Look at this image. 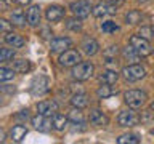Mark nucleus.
Segmentation results:
<instances>
[{
	"label": "nucleus",
	"instance_id": "obj_7",
	"mask_svg": "<svg viewBox=\"0 0 154 144\" xmlns=\"http://www.w3.org/2000/svg\"><path fill=\"white\" fill-rule=\"evenodd\" d=\"M31 122L34 125V128L40 133H48L53 128V120L50 118V115H43L38 112L37 115H34L31 118Z\"/></svg>",
	"mask_w": 154,
	"mask_h": 144
},
{
	"label": "nucleus",
	"instance_id": "obj_33",
	"mask_svg": "<svg viewBox=\"0 0 154 144\" xmlns=\"http://www.w3.org/2000/svg\"><path fill=\"white\" fill-rule=\"evenodd\" d=\"M117 53H119V46L117 45H111V46H108L104 50V56H106V59H108V58H114L116 59Z\"/></svg>",
	"mask_w": 154,
	"mask_h": 144
},
{
	"label": "nucleus",
	"instance_id": "obj_6",
	"mask_svg": "<svg viewBox=\"0 0 154 144\" xmlns=\"http://www.w3.org/2000/svg\"><path fill=\"white\" fill-rule=\"evenodd\" d=\"M58 61H60V64L63 67H74L75 64H79V62L82 61V58H80V53L77 50L69 48V50H66V51L61 53Z\"/></svg>",
	"mask_w": 154,
	"mask_h": 144
},
{
	"label": "nucleus",
	"instance_id": "obj_26",
	"mask_svg": "<svg viewBox=\"0 0 154 144\" xmlns=\"http://www.w3.org/2000/svg\"><path fill=\"white\" fill-rule=\"evenodd\" d=\"M112 93H114V90L111 88V85H108V83H103V85H101L98 90H96V94H98L101 99H106V98H109V96L112 94Z\"/></svg>",
	"mask_w": 154,
	"mask_h": 144
},
{
	"label": "nucleus",
	"instance_id": "obj_10",
	"mask_svg": "<svg viewBox=\"0 0 154 144\" xmlns=\"http://www.w3.org/2000/svg\"><path fill=\"white\" fill-rule=\"evenodd\" d=\"M31 91H32V94H37V96L45 94L48 91V79L45 75L34 77V80L31 83Z\"/></svg>",
	"mask_w": 154,
	"mask_h": 144
},
{
	"label": "nucleus",
	"instance_id": "obj_19",
	"mask_svg": "<svg viewBox=\"0 0 154 144\" xmlns=\"http://www.w3.org/2000/svg\"><path fill=\"white\" fill-rule=\"evenodd\" d=\"M71 104H72V107L85 109L87 106H88V96H87L85 93H75V94H72Z\"/></svg>",
	"mask_w": 154,
	"mask_h": 144
},
{
	"label": "nucleus",
	"instance_id": "obj_5",
	"mask_svg": "<svg viewBox=\"0 0 154 144\" xmlns=\"http://www.w3.org/2000/svg\"><path fill=\"white\" fill-rule=\"evenodd\" d=\"M122 74L125 77V80L128 82H137V80H141L144 79V75H146V70H144L143 66L140 64H130V66H125L122 69Z\"/></svg>",
	"mask_w": 154,
	"mask_h": 144
},
{
	"label": "nucleus",
	"instance_id": "obj_32",
	"mask_svg": "<svg viewBox=\"0 0 154 144\" xmlns=\"http://www.w3.org/2000/svg\"><path fill=\"white\" fill-rule=\"evenodd\" d=\"M69 120L71 122H74V123H84V115H82V112H80V109H77V107H74V110L69 114Z\"/></svg>",
	"mask_w": 154,
	"mask_h": 144
},
{
	"label": "nucleus",
	"instance_id": "obj_9",
	"mask_svg": "<svg viewBox=\"0 0 154 144\" xmlns=\"http://www.w3.org/2000/svg\"><path fill=\"white\" fill-rule=\"evenodd\" d=\"M117 11V5L111 3V2H100L96 7H93V16L95 18H103L108 16V14H114Z\"/></svg>",
	"mask_w": 154,
	"mask_h": 144
},
{
	"label": "nucleus",
	"instance_id": "obj_29",
	"mask_svg": "<svg viewBox=\"0 0 154 144\" xmlns=\"http://www.w3.org/2000/svg\"><path fill=\"white\" fill-rule=\"evenodd\" d=\"M101 31L106 32V34H114V32L119 31V26L114 21H104L101 24Z\"/></svg>",
	"mask_w": 154,
	"mask_h": 144
},
{
	"label": "nucleus",
	"instance_id": "obj_35",
	"mask_svg": "<svg viewBox=\"0 0 154 144\" xmlns=\"http://www.w3.org/2000/svg\"><path fill=\"white\" fill-rule=\"evenodd\" d=\"M0 26H2V32L7 34V32H10V29H11L13 24H10L7 19H0Z\"/></svg>",
	"mask_w": 154,
	"mask_h": 144
},
{
	"label": "nucleus",
	"instance_id": "obj_13",
	"mask_svg": "<svg viewBox=\"0 0 154 144\" xmlns=\"http://www.w3.org/2000/svg\"><path fill=\"white\" fill-rule=\"evenodd\" d=\"M88 120H90L91 125H95V127H106V125L109 123V117L103 112V110H100V109L90 110Z\"/></svg>",
	"mask_w": 154,
	"mask_h": 144
},
{
	"label": "nucleus",
	"instance_id": "obj_40",
	"mask_svg": "<svg viewBox=\"0 0 154 144\" xmlns=\"http://www.w3.org/2000/svg\"><path fill=\"white\" fill-rule=\"evenodd\" d=\"M151 134H152V136H154V128H152V131H151Z\"/></svg>",
	"mask_w": 154,
	"mask_h": 144
},
{
	"label": "nucleus",
	"instance_id": "obj_21",
	"mask_svg": "<svg viewBox=\"0 0 154 144\" xmlns=\"http://www.w3.org/2000/svg\"><path fill=\"white\" fill-rule=\"evenodd\" d=\"M51 120H53V130H56V131H63V130L67 127L69 117H66V115H63V114H55Z\"/></svg>",
	"mask_w": 154,
	"mask_h": 144
},
{
	"label": "nucleus",
	"instance_id": "obj_24",
	"mask_svg": "<svg viewBox=\"0 0 154 144\" xmlns=\"http://www.w3.org/2000/svg\"><path fill=\"white\" fill-rule=\"evenodd\" d=\"M26 21H27V16H26L23 11H14V13H11V24H13V26L23 27V26H26Z\"/></svg>",
	"mask_w": 154,
	"mask_h": 144
},
{
	"label": "nucleus",
	"instance_id": "obj_25",
	"mask_svg": "<svg viewBox=\"0 0 154 144\" xmlns=\"http://www.w3.org/2000/svg\"><path fill=\"white\" fill-rule=\"evenodd\" d=\"M14 70L19 72V74H27L31 70V62L27 59H18L14 62Z\"/></svg>",
	"mask_w": 154,
	"mask_h": 144
},
{
	"label": "nucleus",
	"instance_id": "obj_1",
	"mask_svg": "<svg viewBox=\"0 0 154 144\" xmlns=\"http://www.w3.org/2000/svg\"><path fill=\"white\" fill-rule=\"evenodd\" d=\"M93 72H95V66L91 64L90 61H80L79 64H75L72 67L71 74L75 80L84 82V80H88L90 77L93 75Z\"/></svg>",
	"mask_w": 154,
	"mask_h": 144
},
{
	"label": "nucleus",
	"instance_id": "obj_3",
	"mask_svg": "<svg viewBox=\"0 0 154 144\" xmlns=\"http://www.w3.org/2000/svg\"><path fill=\"white\" fill-rule=\"evenodd\" d=\"M128 43L133 46V50L137 51L140 56H149L152 53V46H151V43H149V40L141 37V35H132Z\"/></svg>",
	"mask_w": 154,
	"mask_h": 144
},
{
	"label": "nucleus",
	"instance_id": "obj_30",
	"mask_svg": "<svg viewBox=\"0 0 154 144\" xmlns=\"http://www.w3.org/2000/svg\"><path fill=\"white\" fill-rule=\"evenodd\" d=\"M14 69H8V67H0V80L7 82V80H13L14 77Z\"/></svg>",
	"mask_w": 154,
	"mask_h": 144
},
{
	"label": "nucleus",
	"instance_id": "obj_20",
	"mask_svg": "<svg viewBox=\"0 0 154 144\" xmlns=\"http://www.w3.org/2000/svg\"><path fill=\"white\" fill-rule=\"evenodd\" d=\"M98 79H100L101 83L114 85L116 82H117V79H119V74H117V70H114V69H106L103 74L98 77Z\"/></svg>",
	"mask_w": 154,
	"mask_h": 144
},
{
	"label": "nucleus",
	"instance_id": "obj_39",
	"mask_svg": "<svg viewBox=\"0 0 154 144\" xmlns=\"http://www.w3.org/2000/svg\"><path fill=\"white\" fill-rule=\"evenodd\" d=\"M138 2H148V0H138Z\"/></svg>",
	"mask_w": 154,
	"mask_h": 144
},
{
	"label": "nucleus",
	"instance_id": "obj_12",
	"mask_svg": "<svg viewBox=\"0 0 154 144\" xmlns=\"http://www.w3.org/2000/svg\"><path fill=\"white\" fill-rule=\"evenodd\" d=\"M72 45V40L67 37H58V38H53L50 42V50L53 53H63L66 50H69Z\"/></svg>",
	"mask_w": 154,
	"mask_h": 144
},
{
	"label": "nucleus",
	"instance_id": "obj_23",
	"mask_svg": "<svg viewBox=\"0 0 154 144\" xmlns=\"http://www.w3.org/2000/svg\"><path fill=\"white\" fill-rule=\"evenodd\" d=\"M141 13L138 11V10H130V11L125 14V22L127 24H132V26H135V24H138L140 21H141Z\"/></svg>",
	"mask_w": 154,
	"mask_h": 144
},
{
	"label": "nucleus",
	"instance_id": "obj_15",
	"mask_svg": "<svg viewBox=\"0 0 154 144\" xmlns=\"http://www.w3.org/2000/svg\"><path fill=\"white\" fill-rule=\"evenodd\" d=\"M27 16V24H31V26H38V22H40V7L38 5H31L26 13Z\"/></svg>",
	"mask_w": 154,
	"mask_h": 144
},
{
	"label": "nucleus",
	"instance_id": "obj_34",
	"mask_svg": "<svg viewBox=\"0 0 154 144\" xmlns=\"http://www.w3.org/2000/svg\"><path fill=\"white\" fill-rule=\"evenodd\" d=\"M140 35L141 37H144V38H151L152 35H154V32H152V27L151 26H143L141 29H140Z\"/></svg>",
	"mask_w": 154,
	"mask_h": 144
},
{
	"label": "nucleus",
	"instance_id": "obj_31",
	"mask_svg": "<svg viewBox=\"0 0 154 144\" xmlns=\"http://www.w3.org/2000/svg\"><path fill=\"white\" fill-rule=\"evenodd\" d=\"M13 58H14L13 48H2V51H0V61L7 62V61H11Z\"/></svg>",
	"mask_w": 154,
	"mask_h": 144
},
{
	"label": "nucleus",
	"instance_id": "obj_37",
	"mask_svg": "<svg viewBox=\"0 0 154 144\" xmlns=\"http://www.w3.org/2000/svg\"><path fill=\"white\" fill-rule=\"evenodd\" d=\"M16 5H21V7H26V5L31 3V0H13Z\"/></svg>",
	"mask_w": 154,
	"mask_h": 144
},
{
	"label": "nucleus",
	"instance_id": "obj_28",
	"mask_svg": "<svg viewBox=\"0 0 154 144\" xmlns=\"http://www.w3.org/2000/svg\"><path fill=\"white\" fill-rule=\"evenodd\" d=\"M124 56H125V59H128L130 62H137V61L140 59V55L133 50V46H132V45L127 46V48L124 50Z\"/></svg>",
	"mask_w": 154,
	"mask_h": 144
},
{
	"label": "nucleus",
	"instance_id": "obj_4",
	"mask_svg": "<svg viewBox=\"0 0 154 144\" xmlns=\"http://www.w3.org/2000/svg\"><path fill=\"white\" fill-rule=\"evenodd\" d=\"M138 122H140V115L135 112V110H132V107L125 109V110H120V114L117 115V123L124 128L135 127Z\"/></svg>",
	"mask_w": 154,
	"mask_h": 144
},
{
	"label": "nucleus",
	"instance_id": "obj_17",
	"mask_svg": "<svg viewBox=\"0 0 154 144\" xmlns=\"http://www.w3.org/2000/svg\"><path fill=\"white\" fill-rule=\"evenodd\" d=\"M3 40H5V43H8V45L13 46V48H21V46H24V43H26V40H24L21 35H18V34H14V32H7L3 37Z\"/></svg>",
	"mask_w": 154,
	"mask_h": 144
},
{
	"label": "nucleus",
	"instance_id": "obj_2",
	"mask_svg": "<svg viewBox=\"0 0 154 144\" xmlns=\"http://www.w3.org/2000/svg\"><path fill=\"white\" fill-rule=\"evenodd\" d=\"M146 99H148V96L141 90H128V91H125V94H124L125 104L132 109H138V107H141V106H144Z\"/></svg>",
	"mask_w": 154,
	"mask_h": 144
},
{
	"label": "nucleus",
	"instance_id": "obj_14",
	"mask_svg": "<svg viewBox=\"0 0 154 144\" xmlns=\"http://www.w3.org/2000/svg\"><path fill=\"white\" fill-rule=\"evenodd\" d=\"M37 110L43 115H55V112L58 110V104L53 99H47V101H40L37 104Z\"/></svg>",
	"mask_w": 154,
	"mask_h": 144
},
{
	"label": "nucleus",
	"instance_id": "obj_18",
	"mask_svg": "<svg viewBox=\"0 0 154 144\" xmlns=\"http://www.w3.org/2000/svg\"><path fill=\"white\" fill-rule=\"evenodd\" d=\"M27 134V128L24 125H14V127L10 130V138L13 139L14 142H21Z\"/></svg>",
	"mask_w": 154,
	"mask_h": 144
},
{
	"label": "nucleus",
	"instance_id": "obj_38",
	"mask_svg": "<svg viewBox=\"0 0 154 144\" xmlns=\"http://www.w3.org/2000/svg\"><path fill=\"white\" fill-rule=\"evenodd\" d=\"M151 110H152V114H154V103L151 104Z\"/></svg>",
	"mask_w": 154,
	"mask_h": 144
},
{
	"label": "nucleus",
	"instance_id": "obj_16",
	"mask_svg": "<svg viewBox=\"0 0 154 144\" xmlns=\"http://www.w3.org/2000/svg\"><path fill=\"white\" fill-rule=\"evenodd\" d=\"M80 48H82V51H84L87 56H93V55L98 53L100 45H98V42H96L95 38H85V40L82 42Z\"/></svg>",
	"mask_w": 154,
	"mask_h": 144
},
{
	"label": "nucleus",
	"instance_id": "obj_8",
	"mask_svg": "<svg viewBox=\"0 0 154 144\" xmlns=\"http://www.w3.org/2000/svg\"><path fill=\"white\" fill-rule=\"evenodd\" d=\"M71 11L74 16L77 18H87L90 14V11H93V8H91V3L88 0H77V2H72L71 3Z\"/></svg>",
	"mask_w": 154,
	"mask_h": 144
},
{
	"label": "nucleus",
	"instance_id": "obj_22",
	"mask_svg": "<svg viewBox=\"0 0 154 144\" xmlns=\"http://www.w3.org/2000/svg\"><path fill=\"white\" fill-rule=\"evenodd\" d=\"M140 141H141V139H140V136L135 133H125V134L117 138L119 144H138Z\"/></svg>",
	"mask_w": 154,
	"mask_h": 144
},
{
	"label": "nucleus",
	"instance_id": "obj_11",
	"mask_svg": "<svg viewBox=\"0 0 154 144\" xmlns=\"http://www.w3.org/2000/svg\"><path fill=\"white\" fill-rule=\"evenodd\" d=\"M64 13H66V10L63 7H60V5H50L45 10V18L50 22H58L64 18Z\"/></svg>",
	"mask_w": 154,
	"mask_h": 144
},
{
	"label": "nucleus",
	"instance_id": "obj_27",
	"mask_svg": "<svg viewBox=\"0 0 154 144\" xmlns=\"http://www.w3.org/2000/svg\"><path fill=\"white\" fill-rule=\"evenodd\" d=\"M66 27L69 29V31H74V32L80 31V29H82V22H80V18L74 16V18L67 19V21H66Z\"/></svg>",
	"mask_w": 154,
	"mask_h": 144
},
{
	"label": "nucleus",
	"instance_id": "obj_36",
	"mask_svg": "<svg viewBox=\"0 0 154 144\" xmlns=\"http://www.w3.org/2000/svg\"><path fill=\"white\" fill-rule=\"evenodd\" d=\"M14 117L19 118V120H27V118H29V110H27V109H26V110H19V114H16Z\"/></svg>",
	"mask_w": 154,
	"mask_h": 144
}]
</instances>
